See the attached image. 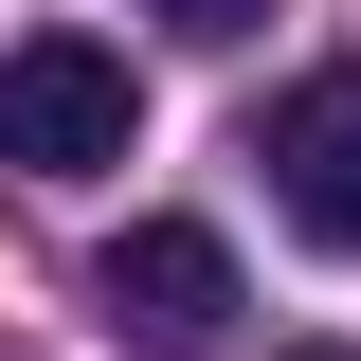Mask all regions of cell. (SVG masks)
Listing matches in <instances>:
<instances>
[{
    "mask_svg": "<svg viewBox=\"0 0 361 361\" xmlns=\"http://www.w3.org/2000/svg\"><path fill=\"white\" fill-rule=\"evenodd\" d=\"M253 163H271V199H289V235L361 253V54L271 90V109H253Z\"/></svg>",
    "mask_w": 361,
    "mask_h": 361,
    "instance_id": "3",
    "label": "cell"
},
{
    "mask_svg": "<svg viewBox=\"0 0 361 361\" xmlns=\"http://www.w3.org/2000/svg\"><path fill=\"white\" fill-rule=\"evenodd\" d=\"M145 18H163V37H253L271 0H145Z\"/></svg>",
    "mask_w": 361,
    "mask_h": 361,
    "instance_id": "4",
    "label": "cell"
},
{
    "mask_svg": "<svg viewBox=\"0 0 361 361\" xmlns=\"http://www.w3.org/2000/svg\"><path fill=\"white\" fill-rule=\"evenodd\" d=\"M127 127H145V90H127L109 37H18L0 54V163L18 180H109Z\"/></svg>",
    "mask_w": 361,
    "mask_h": 361,
    "instance_id": "1",
    "label": "cell"
},
{
    "mask_svg": "<svg viewBox=\"0 0 361 361\" xmlns=\"http://www.w3.org/2000/svg\"><path fill=\"white\" fill-rule=\"evenodd\" d=\"M90 307L127 325L145 361H217V325H235V253L199 217H127L109 235V271H90Z\"/></svg>",
    "mask_w": 361,
    "mask_h": 361,
    "instance_id": "2",
    "label": "cell"
},
{
    "mask_svg": "<svg viewBox=\"0 0 361 361\" xmlns=\"http://www.w3.org/2000/svg\"><path fill=\"white\" fill-rule=\"evenodd\" d=\"M289 361H361V343H289Z\"/></svg>",
    "mask_w": 361,
    "mask_h": 361,
    "instance_id": "5",
    "label": "cell"
}]
</instances>
